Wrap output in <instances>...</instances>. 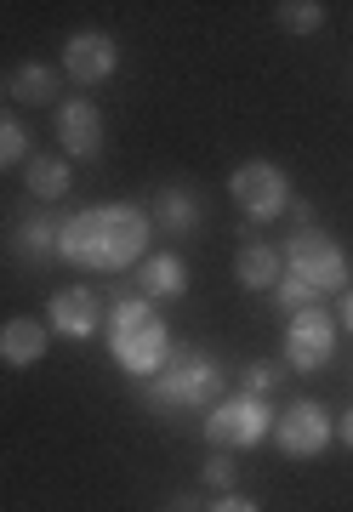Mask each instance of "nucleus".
Masks as SVG:
<instances>
[{"instance_id":"1","label":"nucleus","mask_w":353,"mask_h":512,"mask_svg":"<svg viewBox=\"0 0 353 512\" xmlns=\"http://www.w3.org/2000/svg\"><path fill=\"white\" fill-rule=\"evenodd\" d=\"M149 239L154 222L143 205H86L57 228V256L92 274H120L149 256Z\"/></svg>"},{"instance_id":"2","label":"nucleus","mask_w":353,"mask_h":512,"mask_svg":"<svg viewBox=\"0 0 353 512\" xmlns=\"http://www.w3.org/2000/svg\"><path fill=\"white\" fill-rule=\"evenodd\" d=\"M143 404H149L154 416H177V410H211V404L223 399V370L205 348L194 342H177L171 359L154 370L149 382H137Z\"/></svg>"},{"instance_id":"3","label":"nucleus","mask_w":353,"mask_h":512,"mask_svg":"<svg viewBox=\"0 0 353 512\" xmlns=\"http://www.w3.org/2000/svg\"><path fill=\"white\" fill-rule=\"evenodd\" d=\"M109 353H114V365L126 370V376H137V382H149L154 370L171 359V330H166V319L154 313L149 296H126V302H114V313H109Z\"/></svg>"},{"instance_id":"4","label":"nucleus","mask_w":353,"mask_h":512,"mask_svg":"<svg viewBox=\"0 0 353 512\" xmlns=\"http://www.w3.org/2000/svg\"><path fill=\"white\" fill-rule=\"evenodd\" d=\"M285 268H291L297 285L314 291V302L331 291H348V256H342V245L325 228H297L285 239Z\"/></svg>"},{"instance_id":"5","label":"nucleus","mask_w":353,"mask_h":512,"mask_svg":"<svg viewBox=\"0 0 353 512\" xmlns=\"http://www.w3.org/2000/svg\"><path fill=\"white\" fill-rule=\"evenodd\" d=\"M268 433H274V416H268V399H257V393H223L205 410V439L217 450H251Z\"/></svg>"},{"instance_id":"6","label":"nucleus","mask_w":353,"mask_h":512,"mask_svg":"<svg viewBox=\"0 0 353 512\" xmlns=\"http://www.w3.org/2000/svg\"><path fill=\"white\" fill-rule=\"evenodd\" d=\"M228 194H234V205H240L251 222L285 217V205L297 200V194H291V177H285L279 165H268V160H245L240 171L228 177Z\"/></svg>"},{"instance_id":"7","label":"nucleus","mask_w":353,"mask_h":512,"mask_svg":"<svg viewBox=\"0 0 353 512\" xmlns=\"http://www.w3.org/2000/svg\"><path fill=\"white\" fill-rule=\"evenodd\" d=\"M336 319L325 308H302V313H291L285 319V365L291 370H302V376H314V370H325L331 365V353H336Z\"/></svg>"},{"instance_id":"8","label":"nucleus","mask_w":353,"mask_h":512,"mask_svg":"<svg viewBox=\"0 0 353 512\" xmlns=\"http://www.w3.org/2000/svg\"><path fill=\"white\" fill-rule=\"evenodd\" d=\"M331 439H336V421L325 416L319 399H297L285 416H274V444H279V456H291V461L325 456Z\"/></svg>"},{"instance_id":"9","label":"nucleus","mask_w":353,"mask_h":512,"mask_svg":"<svg viewBox=\"0 0 353 512\" xmlns=\"http://www.w3.org/2000/svg\"><path fill=\"white\" fill-rule=\"evenodd\" d=\"M114 69H120V46H114V35H103V29H80V35L63 40V74H69V80H80V86H103Z\"/></svg>"},{"instance_id":"10","label":"nucleus","mask_w":353,"mask_h":512,"mask_svg":"<svg viewBox=\"0 0 353 512\" xmlns=\"http://www.w3.org/2000/svg\"><path fill=\"white\" fill-rule=\"evenodd\" d=\"M103 137H109V126H103V109H97V103H86V97L57 103V143H63V154L97 160V154H103Z\"/></svg>"},{"instance_id":"11","label":"nucleus","mask_w":353,"mask_h":512,"mask_svg":"<svg viewBox=\"0 0 353 512\" xmlns=\"http://www.w3.org/2000/svg\"><path fill=\"white\" fill-rule=\"evenodd\" d=\"M46 330L69 336V342H86V336H97V296L86 291V285L57 291L52 308H46Z\"/></svg>"},{"instance_id":"12","label":"nucleus","mask_w":353,"mask_h":512,"mask_svg":"<svg viewBox=\"0 0 353 512\" xmlns=\"http://www.w3.org/2000/svg\"><path fill=\"white\" fill-rule=\"evenodd\" d=\"M46 348H52V330L40 325V319H6L0 325V365H12V370H29L46 359Z\"/></svg>"},{"instance_id":"13","label":"nucleus","mask_w":353,"mask_h":512,"mask_svg":"<svg viewBox=\"0 0 353 512\" xmlns=\"http://www.w3.org/2000/svg\"><path fill=\"white\" fill-rule=\"evenodd\" d=\"M137 291L149 296V302H171V296L188 291V262L171 251H154L137 262Z\"/></svg>"},{"instance_id":"14","label":"nucleus","mask_w":353,"mask_h":512,"mask_svg":"<svg viewBox=\"0 0 353 512\" xmlns=\"http://www.w3.org/2000/svg\"><path fill=\"white\" fill-rule=\"evenodd\" d=\"M279 274H285V256L268 239H245L240 256H234V279H240L245 291H274Z\"/></svg>"},{"instance_id":"15","label":"nucleus","mask_w":353,"mask_h":512,"mask_svg":"<svg viewBox=\"0 0 353 512\" xmlns=\"http://www.w3.org/2000/svg\"><path fill=\"white\" fill-rule=\"evenodd\" d=\"M200 200H194V194H188V188H166V194H160V200H154V211H149V222H160V228H166V234H194V228H200Z\"/></svg>"},{"instance_id":"16","label":"nucleus","mask_w":353,"mask_h":512,"mask_svg":"<svg viewBox=\"0 0 353 512\" xmlns=\"http://www.w3.org/2000/svg\"><path fill=\"white\" fill-rule=\"evenodd\" d=\"M23 177H29V194H35V200H63V194H69V183H75L69 160H57V154H29Z\"/></svg>"},{"instance_id":"17","label":"nucleus","mask_w":353,"mask_h":512,"mask_svg":"<svg viewBox=\"0 0 353 512\" xmlns=\"http://www.w3.org/2000/svg\"><path fill=\"white\" fill-rule=\"evenodd\" d=\"M12 97H18V103H29V109L57 103V74L46 69V63H23V69L12 74Z\"/></svg>"},{"instance_id":"18","label":"nucleus","mask_w":353,"mask_h":512,"mask_svg":"<svg viewBox=\"0 0 353 512\" xmlns=\"http://www.w3.org/2000/svg\"><path fill=\"white\" fill-rule=\"evenodd\" d=\"M274 23L285 35H319V29H325V6H319V0H279Z\"/></svg>"},{"instance_id":"19","label":"nucleus","mask_w":353,"mask_h":512,"mask_svg":"<svg viewBox=\"0 0 353 512\" xmlns=\"http://www.w3.org/2000/svg\"><path fill=\"white\" fill-rule=\"evenodd\" d=\"M57 228H63V222L29 217V222L18 228V251L29 256V262H46V256H57Z\"/></svg>"},{"instance_id":"20","label":"nucleus","mask_w":353,"mask_h":512,"mask_svg":"<svg viewBox=\"0 0 353 512\" xmlns=\"http://www.w3.org/2000/svg\"><path fill=\"white\" fill-rule=\"evenodd\" d=\"M6 165H29V126L12 109H0V171Z\"/></svg>"},{"instance_id":"21","label":"nucleus","mask_w":353,"mask_h":512,"mask_svg":"<svg viewBox=\"0 0 353 512\" xmlns=\"http://www.w3.org/2000/svg\"><path fill=\"white\" fill-rule=\"evenodd\" d=\"M200 478H205V490H217V495H234V484H240V461L228 456V450H217V456L200 467Z\"/></svg>"},{"instance_id":"22","label":"nucleus","mask_w":353,"mask_h":512,"mask_svg":"<svg viewBox=\"0 0 353 512\" xmlns=\"http://www.w3.org/2000/svg\"><path fill=\"white\" fill-rule=\"evenodd\" d=\"M274 308L291 319V313L314 308V291H308V285H297V279H279V285H274Z\"/></svg>"},{"instance_id":"23","label":"nucleus","mask_w":353,"mask_h":512,"mask_svg":"<svg viewBox=\"0 0 353 512\" xmlns=\"http://www.w3.org/2000/svg\"><path fill=\"white\" fill-rule=\"evenodd\" d=\"M279 376H285L279 365L257 359V365H245V387H240V393H257V399H262V393H274V387H279Z\"/></svg>"},{"instance_id":"24","label":"nucleus","mask_w":353,"mask_h":512,"mask_svg":"<svg viewBox=\"0 0 353 512\" xmlns=\"http://www.w3.org/2000/svg\"><path fill=\"white\" fill-rule=\"evenodd\" d=\"M205 512H262V507H257V501H245V495H217Z\"/></svg>"},{"instance_id":"25","label":"nucleus","mask_w":353,"mask_h":512,"mask_svg":"<svg viewBox=\"0 0 353 512\" xmlns=\"http://www.w3.org/2000/svg\"><path fill=\"white\" fill-rule=\"evenodd\" d=\"M285 217H291V228H314V205H308V200H291V205H285Z\"/></svg>"},{"instance_id":"26","label":"nucleus","mask_w":353,"mask_h":512,"mask_svg":"<svg viewBox=\"0 0 353 512\" xmlns=\"http://www.w3.org/2000/svg\"><path fill=\"white\" fill-rule=\"evenodd\" d=\"M336 439H342V444H348V450H353V410H348V416H342V421H336Z\"/></svg>"},{"instance_id":"27","label":"nucleus","mask_w":353,"mask_h":512,"mask_svg":"<svg viewBox=\"0 0 353 512\" xmlns=\"http://www.w3.org/2000/svg\"><path fill=\"white\" fill-rule=\"evenodd\" d=\"M342 330H353V291L342 296Z\"/></svg>"},{"instance_id":"28","label":"nucleus","mask_w":353,"mask_h":512,"mask_svg":"<svg viewBox=\"0 0 353 512\" xmlns=\"http://www.w3.org/2000/svg\"><path fill=\"white\" fill-rule=\"evenodd\" d=\"M171 512H200V501H194V495H177V507Z\"/></svg>"}]
</instances>
